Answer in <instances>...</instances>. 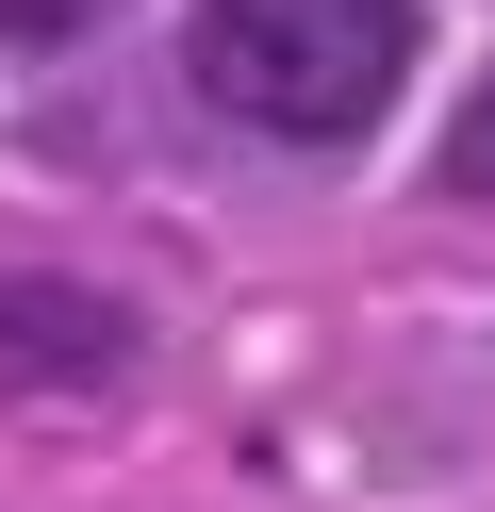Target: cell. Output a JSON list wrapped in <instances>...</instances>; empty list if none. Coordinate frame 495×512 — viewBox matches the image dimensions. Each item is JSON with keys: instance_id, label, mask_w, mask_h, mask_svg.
<instances>
[{"instance_id": "6da1fadb", "label": "cell", "mask_w": 495, "mask_h": 512, "mask_svg": "<svg viewBox=\"0 0 495 512\" xmlns=\"http://www.w3.org/2000/svg\"><path fill=\"white\" fill-rule=\"evenodd\" d=\"M413 83V0H198V100L281 149H347Z\"/></svg>"}, {"instance_id": "3957f363", "label": "cell", "mask_w": 495, "mask_h": 512, "mask_svg": "<svg viewBox=\"0 0 495 512\" xmlns=\"http://www.w3.org/2000/svg\"><path fill=\"white\" fill-rule=\"evenodd\" d=\"M429 182H446V199H495V67H479V100L446 116V166Z\"/></svg>"}, {"instance_id": "7a4b0ae2", "label": "cell", "mask_w": 495, "mask_h": 512, "mask_svg": "<svg viewBox=\"0 0 495 512\" xmlns=\"http://www.w3.org/2000/svg\"><path fill=\"white\" fill-rule=\"evenodd\" d=\"M132 364V314L83 298V281H0V380H66V397H99V380Z\"/></svg>"}, {"instance_id": "277c9868", "label": "cell", "mask_w": 495, "mask_h": 512, "mask_svg": "<svg viewBox=\"0 0 495 512\" xmlns=\"http://www.w3.org/2000/svg\"><path fill=\"white\" fill-rule=\"evenodd\" d=\"M66 17H83V0H0V34H66Z\"/></svg>"}]
</instances>
